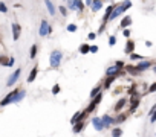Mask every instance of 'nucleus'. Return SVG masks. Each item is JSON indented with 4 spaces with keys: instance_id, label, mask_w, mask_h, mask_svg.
<instances>
[{
    "instance_id": "nucleus-8",
    "label": "nucleus",
    "mask_w": 156,
    "mask_h": 137,
    "mask_svg": "<svg viewBox=\"0 0 156 137\" xmlns=\"http://www.w3.org/2000/svg\"><path fill=\"white\" fill-rule=\"evenodd\" d=\"M136 67V70H138V73H141V72H144V70H147L148 67H152V61H139V64H136L135 66Z\"/></svg>"
},
{
    "instance_id": "nucleus-13",
    "label": "nucleus",
    "mask_w": 156,
    "mask_h": 137,
    "mask_svg": "<svg viewBox=\"0 0 156 137\" xmlns=\"http://www.w3.org/2000/svg\"><path fill=\"white\" fill-rule=\"evenodd\" d=\"M101 122H103L104 128H109L110 125H113V117H110L109 114H104L103 117H101Z\"/></svg>"
},
{
    "instance_id": "nucleus-39",
    "label": "nucleus",
    "mask_w": 156,
    "mask_h": 137,
    "mask_svg": "<svg viewBox=\"0 0 156 137\" xmlns=\"http://www.w3.org/2000/svg\"><path fill=\"white\" fill-rule=\"evenodd\" d=\"M89 52H90V53H97V52H98V46H95V44L90 46V47H89Z\"/></svg>"
},
{
    "instance_id": "nucleus-31",
    "label": "nucleus",
    "mask_w": 156,
    "mask_h": 137,
    "mask_svg": "<svg viewBox=\"0 0 156 137\" xmlns=\"http://www.w3.org/2000/svg\"><path fill=\"white\" fill-rule=\"evenodd\" d=\"M8 57H3V55H0V66H5L6 67V64H8Z\"/></svg>"
},
{
    "instance_id": "nucleus-28",
    "label": "nucleus",
    "mask_w": 156,
    "mask_h": 137,
    "mask_svg": "<svg viewBox=\"0 0 156 137\" xmlns=\"http://www.w3.org/2000/svg\"><path fill=\"white\" fill-rule=\"evenodd\" d=\"M73 2H75V9H78L80 12L83 11V8H84V3L81 2V0H73Z\"/></svg>"
},
{
    "instance_id": "nucleus-29",
    "label": "nucleus",
    "mask_w": 156,
    "mask_h": 137,
    "mask_svg": "<svg viewBox=\"0 0 156 137\" xmlns=\"http://www.w3.org/2000/svg\"><path fill=\"white\" fill-rule=\"evenodd\" d=\"M121 136H123V129L121 128H115L112 131V137H121Z\"/></svg>"
},
{
    "instance_id": "nucleus-4",
    "label": "nucleus",
    "mask_w": 156,
    "mask_h": 137,
    "mask_svg": "<svg viewBox=\"0 0 156 137\" xmlns=\"http://www.w3.org/2000/svg\"><path fill=\"white\" fill-rule=\"evenodd\" d=\"M123 73H124L123 70H119V68H116L115 66H112V67H107V70H106L107 78H116L118 75H123Z\"/></svg>"
},
{
    "instance_id": "nucleus-26",
    "label": "nucleus",
    "mask_w": 156,
    "mask_h": 137,
    "mask_svg": "<svg viewBox=\"0 0 156 137\" xmlns=\"http://www.w3.org/2000/svg\"><path fill=\"white\" fill-rule=\"evenodd\" d=\"M126 119H127V114H124V113H123V114H119L116 119H113V123H123Z\"/></svg>"
},
{
    "instance_id": "nucleus-40",
    "label": "nucleus",
    "mask_w": 156,
    "mask_h": 137,
    "mask_svg": "<svg viewBox=\"0 0 156 137\" xmlns=\"http://www.w3.org/2000/svg\"><path fill=\"white\" fill-rule=\"evenodd\" d=\"M115 67L119 68V70H121V68L124 67V63H123V61H116V63H115Z\"/></svg>"
},
{
    "instance_id": "nucleus-45",
    "label": "nucleus",
    "mask_w": 156,
    "mask_h": 137,
    "mask_svg": "<svg viewBox=\"0 0 156 137\" xmlns=\"http://www.w3.org/2000/svg\"><path fill=\"white\" fill-rule=\"evenodd\" d=\"M87 37H89V40H95V38H97V34H95V32H90Z\"/></svg>"
},
{
    "instance_id": "nucleus-16",
    "label": "nucleus",
    "mask_w": 156,
    "mask_h": 137,
    "mask_svg": "<svg viewBox=\"0 0 156 137\" xmlns=\"http://www.w3.org/2000/svg\"><path fill=\"white\" fill-rule=\"evenodd\" d=\"M90 8H92L93 12H97V11H100L101 8H103V2H101V0H95V2H92Z\"/></svg>"
},
{
    "instance_id": "nucleus-21",
    "label": "nucleus",
    "mask_w": 156,
    "mask_h": 137,
    "mask_svg": "<svg viewBox=\"0 0 156 137\" xmlns=\"http://www.w3.org/2000/svg\"><path fill=\"white\" fill-rule=\"evenodd\" d=\"M37 52H38V46H37V44H34V46H31V52H29V58H31V59H34V58H35V55H37Z\"/></svg>"
},
{
    "instance_id": "nucleus-2",
    "label": "nucleus",
    "mask_w": 156,
    "mask_h": 137,
    "mask_svg": "<svg viewBox=\"0 0 156 137\" xmlns=\"http://www.w3.org/2000/svg\"><path fill=\"white\" fill-rule=\"evenodd\" d=\"M18 90H20V88H16V90H12L11 93H8V94H6L2 101H0V105H2V107H6V105L12 104V99H14V96L18 93Z\"/></svg>"
},
{
    "instance_id": "nucleus-35",
    "label": "nucleus",
    "mask_w": 156,
    "mask_h": 137,
    "mask_svg": "<svg viewBox=\"0 0 156 137\" xmlns=\"http://www.w3.org/2000/svg\"><path fill=\"white\" fill-rule=\"evenodd\" d=\"M67 8H69L71 11H73L75 9V2H73V0H69V2H67Z\"/></svg>"
},
{
    "instance_id": "nucleus-20",
    "label": "nucleus",
    "mask_w": 156,
    "mask_h": 137,
    "mask_svg": "<svg viewBox=\"0 0 156 137\" xmlns=\"http://www.w3.org/2000/svg\"><path fill=\"white\" fill-rule=\"evenodd\" d=\"M101 88H103L101 85H97V87H93V88H92V92H90V98H92V99H95V98H97V94H100Z\"/></svg>"
},
{
    "instance_id": "nucleus-41",
    "label": "nucleus",
    "mask_w": 156,
    "mask_h": 137,
    "mask_svg": "<svg viewBox=\"0 0 156 137\" xmlns=\"http://www.w3.org/2000/svg\"><path fill=\"white\" fill-rule=\"evenodd\" d=\"M14 63H16V61H14V58L11 57V58L8 59V64H6V67H12V66H14Z\"/></svg>"
},
{
    "instance_id": "nucleus-3",
    "label": "nucleus",
    "mask_w": 156,
    "mask_h": 137,
    "mask_svg": "<svg viewBox=\"0 0 156 137\" xmlns=\"http://www.w3.org/2000/svg\"><path fill=\"white\" fill-rule=\"evenodd\" d=\"M51 26H49V23L46 22V20H42V23H40V31H38V34H40V37H46L47 34H51Z\"/></svg>"
},
{
    "instance_id": "nucleus-17",
    "label": "nucleus",
    "mask_w": 156,
    "mask_h": 137,
    "mask_svg": "<svg viewBox=\"0 0 156 137\" xmlns=\"http://www.w3.org/2000/svg\"><path fill=\"white\" fill-rule=\"evenodd\" d=\"M44 5H46V8H47V11H49V14L51 15H55V6H54V3L52 2H44Z\"/></svg>"
},
{
    "instance_id": "nucleus-37",
    "label": "nucleus",
    "mask_w": 156,
    "mask_h": 137,
    "mask_svg": "<svg viewBox=\"0 0 156 137\" xmlns=\"http://www.w3.org/2000/svg\"><path fill=\"white\" fill-rule=\"evenodd\" d=\"M148 93H156V82H153V84L148 87V90H147Z\"/></svg>"
},
{
    "instance_id": "nucleus-7",
    "label": "nucleus",
    "mask_w": 156,
    "mask_h": 137,
    "mask_svg": "<svg viewBox=\"0 0 156 137\" xmlns=\"http://www.w3.org/2000/svg\"><path fill=\"white\" fill-rule=\"evenodd\" d=\"M11 27H12V38L17 41L20 38V34H22V26H20L18 23H12Z\"/></svg>"
},
{
    "instance_id": "nucleus-22",
    "label": "nucleus",
    "mask_w": 156,
    "mask_h": 137,
    "mask_svg": "<svg viewBox=\"0 0 156 137\" xmlns=\"http://www.w3.org/2000/svg\"><path fill=\"white\" fill-rule=\"evenodd\" d=\"M130 6H132V2H123L119 5V9H121V12H126Z\"/></svg>"
},
{
    "instance_id": "nucleus-38",
    "label": "nucleus",
    "mask_w": 156,
    "mask_h": 137,
    "mask_svg": "<svg viewBox=\"0 0 156 137\" xmlns=\"http://www.w3.org/2000/svg\"><path fill=\"white\" fill-rule=\"evenodd\" d=\"M116 44V37H109V46H115Z\"/></svg>"
},
{
    "instance_id": "nucleus-33",
    "label": "nucleus",
    "mask_w": 156,
    "mask_h": 137,
    "mask_svg": "<svg viewBox=\"0 0 156 137\" xmlns=\"http://www.w3.org/2000/svg\"><path fill=\"white\" fill-rule=\"evenodd\" d=\"M67 32H75L77 31V24H67Z\"/></svg>"
},
{
    "instance_id": "nucleus-44",
    "label": "nucleus",
    "mask_w": 156,
    "mask_h": 137,
    "mask_svg": "<svg viewBox=\"0 0 156 137\" xmlns=\"http://www.w3.org/2000/svg\"><path fill=\"white\" fill-rule=\"evenodd\" d=\"M123 35H124L126 38H128V37H130V31H128V29H124V31H123Z\"/></svg>"
},
{
    "instance_id": "nucleus-43",
    "label": "nucleus",
    "mask_w": 156,
    "mask_h": 137,
    "mask_svg": "<svg viewBox=\"0 0 156 137\" xmlns=\"http://www.w3.org/2000/svg\"><path fill=\"white\" fill-rule=\"evenodd\" d=\"M150 122H152V123H155V122H156V110H155V113L150 116Z\"/></svg>"
},
{
    "instance_id": "nucleus-23",
    "label": "nucleus",
    "mask_w": 156,
    "mask_h": 137,
    "mask_svg": "<svg viewBox=\"0 0 156 137\" xmlns=\"http://www.w3.org/2000/svg\"><path fill=\"white\" fill-rule=\"evenodd\" d=\"M126 70H127L128 73H130V75H135V76H136V75H139L135 66H126Z\"/></svg>"
},
{
    "instance_id": "nucleus-47",
    "label": "nucleus",
    "mask_w": 156,
    "mask_h": 137,
    "mask_svg": "<svg viewBox=\"0 0 156 137\" xmlns=\"http://www.w3.org/2000/svg\"><path fill=\"white\" fill-rule=\"evenodd\" d=\"M155 66H156V64H155Z\"/></svg>"
},
{
    "instance_id": "nucleus-32",
    "label": "nucleus",
    "mask_w": 156,
    "mask_h": 137,
    "mask_svg": "<svg viewBox=\"0 0 156 137\" xmlns=\"http://www.w3.org/2000/svg\"><path fill=\"white\" fill-rule=\"evenodd\" d=\"M0 12H8V6H6V3L5 2H0Z\"/></svg>"
},
{
    "instance_id": "nucleus-14",
    "label": "nucleus",
    "mask_w": 156,
    "mask_h": 137,
    "mask_svg": "<svg viewBox=\"0 0 156 137\" xmlns=\"http://www.w3.org/2000/svg\"><path fill=\"white\" fill-rule=\"evenodd\" d=\"M130 24H132V17H130V15H126L123 20H121L119 27H121V29H127V27L130 26Z\"/></svg>"
},
{
    "instance_id": "nucleus-12",
    "label": "nucleus",
    "mask_w": 156,
    "mask_h": 137,
    "mask_svg": "<svg viewBox=\"0 0 156 137\" xmlns=\"http://www.w3.org/2000/svg\"><path fill=\"white\" fill-rule=\"evenodd\" d=\"M126 104H127V99H126V98H121V99L116 102V104H115L113 110H115V111H116V113H119L121 110L124 108V105H126Z\"/></svg>"
},
{
    "instance_id": "nucleus-42",
    "label": "nucleus",
    "mask_w": 156,
    "mask_h": 137,
    "mask_svg": "<svg viewBox=\"0 0 156 137\" xmlns=\"http://www.w3.org/2000/svg\"><path fill=\"white\" fill-rule=\"evenodd\" d=\"M60 12H61V14H63V15H64V17L67 15V9L64 8V6H60Z\"/></svg>"
},
{
    "instance_id": "nucleus-18",
    "label": "nucleus",
    "mask_w": 156,
    "mask_h": 137,
    "mask_svg": "<svg viewBox=\"0 0 156 137\" xmlns=\"http://www.w3.org/2000/svg\"><path fill=\"white\" fill-rule=\"evenodd\" d=\"M37 73H38V68H37V66H35V67H34L32 70H31V73H29V76H28V82H32L34 79H35V78H37Z\"/></svg>"
},
{
    "instance_id": "nucleus-27",
    "label": "nucleus",
    "mask_w": 156,
    "mask_h": 137,
    "mask_svg": "<svg viewBox=\"0 0 156 137\" xmlns=\"http://www.w3.org/2000/svg\"><path fill=\"white\" fill-rule=\"evenodd\" d=\"M95 108H97V104H95V102L92 101V102H90V104H89V107H87V108H86V111H84V113H86V114H89V113L95 111Z\"/></svg>"
},
{
    "instance_id": "nucleus-11",
    "label": "nucleus",
    "mask_w": 156,
    "mask_h": 137,
    "mask_svg": "<svg viewBox=\"0 0 156 137\" xmlns=\"http://www.w3.org/2000/svg\"><path fill=\"white\" fill-rule=\"evenodd\" d=\"M113 9H115V5H110L109 8L106 9V14H104V17H103V24H107V22H109V18H110V15H112Z\"/></svg>"
},
{
    "instance_id": "nucleus-34",
    "label": "nucleus",
    "mask_w": 156,
    "mask_h": 137,
    "mask_svg": "<svg viewBox=\"0 0 156 137\" xmlns=\"http://www.w3.org/2000/svg\"><path fill=\"white\" fill-rule=\"evenodd\" d=\"M130 59H144V57H142V55H138V53H132Z\"/></svg>"
},
{
    "instance_id": "nucleus-30",
    "label": "nucleus",
    "mask_w": 156,
    "mask_h": 137,
    "mask_svg": "<svg viewBox=\"0 0 156 137\" xmlns=\"http://www.w3.org/2000/svg\"><path fill=\"white\" fill-rule=\"evenodd\" d=\"M115 81V78H107L106 81H104V85H103V88H109L110 85H112V82Z\"/></svg>"
},
{
    "instance_id": "nucleus-36",
    "label": "nucleus",
    "mask_w": 156,
    "mask_h": 137,
    "mask_svg": "<svg viewBox=\"0 0 156 137\" xmlns=\"http://www.w3.org/2000/svg\"><path fill=\"white\" fill-rule=\"evenodd\" d=\"M58 93H60V85L55 84V85L52 87V94H58Z\"/></svg>"
},
{
    "instance_id": "nucleus-10",
    "label": "nucleus",
    "mask_w": 156,
    "mask_h": 137,
    "mask_svg": "<svg viewBox=\"0 0 156 137\" xmlns=\"http://www.w3.org/2000/svg\"><path fill=\"white\" fill-rule=\"evenodd\" d=\"M92 125H93V128L97 129V131H103V129H104V125H103V122H101V117H93L92 119Z\"/></svg>"
},
{
    "instance_id": "nucleus-6",
    "label": "nucleus",
    "mask_w": 156,
    "mask_h": 137,
    "mask_svg": "<svg viewBox=\"0 0 156 137\" xmlns=\"http://www.w3.org/2000/svg\"><path fill=\"white\" fill-rule=\"evenodd\" d=\"M139 102H141V96H139V94L132 96V98H130V113H135V111H136Z\"/></svg>"
},
{
    "instance_id": "nucleus-1",
    "label": "nucleus",
    "mask_w": 156,
    "mask_h": 137,
    "mask_svg": "<svg viewBox=\"0 0 156 137\" xmlns=\"http://www.w3.org/2000/svg\"><path fill=\"white\" fill-rule=\"evenodd\" d=\"M61 59H63V53L60 50H52L51 52V57H49V66L52 68H58L60 64H61Z\"/></svg>"
},
{
    "instance_id": "nucleus-9",
    "label": "nucleus",
    "mask_w": 156,
    "mask_h": 137,
    "mask_svg": "<svg viewBox=\"0 0 156 137\" xmlns=\"http://www.w3.org/2000/svg\"><path fill=\"white\" fill-rule=\"evenodd\" d=\"M124 52H126L127 55H132V53H135V41H133V40H130V38L127 40L126 47H124Z\"/></svg>"
},
{
    "instance_id": "nucleus-19",
    "label": "nucleus",
    "mask_w": 156,
    "mask_h": 137,
    "mask_svg": "<svg viewBox=\"0 0 156 137\" xmlns=\"http://www.w3.org/2000/svg\"><path fill=\"white\" fill-rule=\"evenodd\" d=\"M84 128V122H78V123H75L73 125V134H78V133H81V129Z\"/></svg>"
},
{
    "instance_id": "nucleus-25",
    "label": "nucleus",
    "mask_w": 156,
    "mask_h": 137,
    "mask_svg": "<svg viewBox=\"0 0 156 137\" xmlns=\"http://www.w3.org/2000/svg\"><path fill=\"white\" fill-rule=\"evenodd\" d=\"M89 47H90L89 44H86V43H84V44H81V46H80V49H78V50H80V53L86 55V53H89Z\"/></svg>"
},
{
    "instance_id": "nucleus-5",
    "label": "nucleus",
    "mask_w": 156,
    "mask_h": 137,
    "mask_svg": "<svg viewBox=\"0 0 156 137\" xmlns=\"http://www.w3.org/2000/svg\"><path fill=\"white\" fill-rule=\"evenodd\" d=\"M20 72H22V68H17L16 72H12V75L8 78V81H6V85L8 87H11V85H14L16 82H17V79L20 78Z\"/></svg>"
},
{
    "instance_id": "nucleus-15",
    "label": "nucleus",
    "mask_w": 156,
    "mask_h": 137,
    "mask_svg": "<svg viewBox=\"0 0 156 137\" xmlns=\"http://www.w3.org/2000/svg\"><path fill=\"white\" fill-rule=\"evenodd\" d=\"M25 94H26L25 90H18V93L14 96V99H12V104H17V102H20V101L25 98Z\"/></svg>"
},
{
    "instance_id": "nucleus-24",
    "label": "nucleus",
    "mask_w": 156,
    "mask_h": 137,
    "mask_svg": "<svg viewBox=\"0 0 156 137\" xmlns=\"http://www.w3.org/2000/svg\"><path fill=\"white\" fill-rule=\"evenodd\" d=\"M80 116H81V111H77L75 114L72 116V119H71V123H72V125H75V123L80 122Z\"/></svg>"
},
{
    "instance_id": "nucleus-46",
    "label": "nucleus",
    "mask_w": 156,
    "mask_h": 137,
    "mask_svg": "<svg viewBox=\"0 0 156 137\" xmlns=\"http://www.w3.org/2000/svg\"><path fill=\"white\" fill-rule=\"evenodd\" d=\"M153 72L156 73V66H153Z\"/></svg>"
}]
</instances>
